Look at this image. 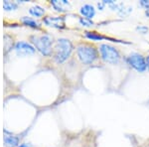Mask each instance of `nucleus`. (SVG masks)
<instances>
[{
  "instance_id": "18",
  "label": "nucleus",
  "mask_w": 149,
  "mask_h": 147,
  "mask_svg": "<svg viewBox=\"0 0 149 147\" xmlns=\"http://www.w3.org/2000/svg\"><path fill=\"white\" fill-rule=\"evenodd\" d=\"M104 6H105V5L102 3V2H100V3H97V7H98V9H100V10H103Z\"/></svg>"
},
{
  "instance_id": "11",
  "label": "nucleus",
  "mask_w": 149,
  "mask_h": 147,
  "mask_svg": "<svg viewBox=\"0 0 149 147\" xmlns=\"http://www.w3.org/2000/svg\"><path fill=\"white\" fill-rule=\"evenodd\" d=\"M21 21L25 24V25L29 26L31 28H34V29H40L41 25L40 23H38L37 21L34 20L33 18H30V17H27V16H24V17L21 18Z\"/></svg>"
},
{
  "instance_id": "3",
  "label": "nucleus",
  "mask_w": 149,
  "mask_h": 147,
  "mask_svg": "<svg viewBox=\"0 0 149 147\" xmlns=\"http://www.w3.org/2000/svg\"><path fill=\"white\" fill-rule=\"evenodd\" d=\"M77 54L80 61L86 65L93 64L98 58L97 50L91 45H80L77 49Z\"/></svg>"
},
{
  "instance_id": "19",
  "label": "nucleus",
  "mask_w": 149,
  "mask_h": 147,
  "mask_svg": "<svg viewBox=\"0 0 149 147\" xmlns=\"http://www.w3.org/2000/svg\"><path fill=\"white\" fill-rule=\"evenodd\" d=\"M18 147H31V146L28 145V144H26V143H22V144H20Z\"/></svg>"
},
{
  "instance_id": "4",
  "label": "nucleus",
  "mask_w": 149,
  "mask_h": 147,
  "mask_svg": "<svg viewBox=\"0 0 149 147\" xmlns=\"http://www.w3.org/2000/svg\"><path fill=\"white\" fill-rule=\"evenodd\" d=\"M100 52L102 59L104 62L111 65H116L119 63L120 54L113 46H110L109 44H102L100 46Z\"/></svg>"
},
{
  "instance_id": "9",
  "label": "nucleus",
  "mask_w": 149,
  "mask_h": 147,
  "mask_svg": "<svg viewBox=\"0 0 149 147\" xmlns=\"http://www.w3.org/2000/svg\"><path fill=\"white\" fill-rule=\"evenodd\" d=\"M80 13L85 18H88V19H91V20H92L95 15V8L92 5V4H85V5H83L81 7Z\"/></svg>"
},
{
  "instance_id": "12",
  "label": "nucleus",
  "mask_w": 149,
  "mask_h": 147,
  "mask_svg": "<svg viewBox=\"0 0 149 147\" xmlns=\"http://www.w3.org/2000/svg\"><path fill=\"white\" fill-rule=\"evenodd\" d=\"M29 13L32 16H34V17H42L45 14V9L41 6L36 5V6L31 7V8L29 9Z\"/></svg>"
},
{
  "instance_id": "6",
  "label": "nucleus",
  "mask_w": 149,
  "mask_h": 147,
  "mask_svg": "<svg viewBox=\"0 0 149 147\" xmlns=\"http://www.w3.org/2000/svg\"><path fill=\"white\" fill-rule=\"evenodd\" d=\"M14 50H15L16 54L21 57L30 56V55L35 54L36 52L34 46H32L27 42H23V41L16 43L15 46H14Z\"/></svg>"
},
{
  "instance_id": "14",
  "label": "nucleus",
  "mask_w": 149,
  "mask_h": 147,
  "mask_svg": "<svg viewBox=\"0 0 149 147\" xmlns=\"http://www.w3.org/2000/svg\"><path fill=\"white\" fill-rule=\"evenodd\" d=\"M18 7V3L17 2H11L9 0H5L3 2V8L5 9L6 11H11V10H16Z\"/></svg>"
},
{
  "instance_id": "1",
  "label": "nucleus",
  "mask_w": 149,
  "mask_h": 147,
  "mask_svg": "<svg viewBox=\"0 0 149 147\" xmlns=\"http://www.w3.org/2000/svg\"><path fill=\"white\" fill-rule=\"evenodd\" d=\"M73 44L71 41L65 38H60L57 40L56 47H55V55L54 59L58 64H62L71 56L73 52Z\"/></svg>"
},
{
  "instance_id": "13",
  "label": "nucleus",
  "mask_w": 149,
  "mask_h": 147,
  "mask_svg": "<svg viewBox=\"0 0 149 147\" xmlns=\"http://www.w3.org/2000/svg\"><path fill=\"white\" fill-rule=\"evenodd\" d=\"M86 37L92 41H102L105 39L104 36L98 34L97 32H86Z\"/></svg>"
},
{
  "instance_id": "21",
  "label": "nucleus",
  "mask_w": 149,
  "mask_h": 147,
  "mask_svg": "<svg viewBox=\"0 0 149 147\" xmlns=\"http://www.w3.org/2000/svg\"><path fill=\"white\" fill-rule=\"evenodd\" d=\"M145 14H146V16H148V17H149V9L145 11Z\"/></svg>"
},
{
  "instance_id": "10",
  "label": "nucleus",
  "mask_w": 149,
  "mask_h": 147,
  "mask_svg": "<svg viewBox=\"0 0 149 147\" xmlns=\"http://www.w3.org/2000/svg\"><path fill=\"white\" fill-rule=\"evenodd\" d=\"M5 135H4V144L7 147H18L19 144V138L11 134H8V132L5 130Z\"/></svg>"
},
{
  "instance_id": "17",
  "label": "nucleus",
  "mask_w": 149,
  "mask_h": 147,
  "mask_svg": "<svg viewBox=\"0 0 149 147\" xmlns=\"http://www.w3.org/2000/svg\"><path fill=\"white\" fill-rule=\"evenodd\" d=\"M139 4H140L141 7L145 8L146 10H148L149 9V0H141V1L139 2Z\"/></svg>"
},
{
  "instance_id": "8",
  "label": "nucleus",
  "mask_w": 149,
  "mask_h": 147,
  "mask_svg": "<svg viewBox=\"0 0 149 147\" xmlns=\"http://www.w3.org/2000/svg\"><path fill=\"white\" fill-rule=\"evenodd\" d=\"M51 5L58 12H66L71 7V4L68 0H52Z\"/></svg>"
},
{
  "instance_id": "2",
  "label": "nucleus",
  "mask_w": 149,
  "mask_h": 147,
  "mask_svg": "<svg viewBox=\"0 0 149 147\" xmlns=\"http://www.w3.org/2000/svg\"><path fill=\"white\" fill-rule=\"evenodd\" d=\"M32 44L35 49H37L44 56H49L52 52L53 36L50 34H43L41 36H32L31 37Z\"/></svg>"
},
{
  "instance_id": "7",
  "label": "nucleus",
  "mask_w": 149,
  "mask_h": 147,
  "mask_svg": "<svg viewBox=\"0 0 149 147\" xmlns=\"http://www.w3.org/2000/svg\"><path fill=\"white\" fill-rule=\"evenodd\" d=\"M44 23L49 27L57 28V29H63L65 28V18L64 17H45Z\"/></svg>"
},
{
  "instance_id": "20",
  "label": "nucleus",
  "mask_w": 149,
  "mask_h": 147,
  "mask_svg": "<svg viewBox=\"0 0 149 147\" xmlns=\"http://www.w3.org/2000/svg\"><path fill=\"white\" fill-rule=\"evenodd\" d=\"M146 65H147V69L149 70V56H147V58H146Z\"/></svg>"
},
{
  "instance_id": "5",
  "label": "nucleus",
  "mask_w": 149,
  "mask_h": 147,
  "mask_svg": "<svg viewBox=\"0 0 149 147\" xmlns=\"http://www.w3.org/2000/svg\"><path fill=\"white\" fill-rule=\"evenodd\" d=\"M127 62L134 70H136L139 73H143L145 70L147 69V65H146V59L142 55L138 54V53H132L127 57Z\"/></svg>"
},
{
  "instance_id": "16",
  "label": "nucleus",
  "mask_w": 149,
  "mask_h": 147,
  "mask_svg": "<svg viewBox=\"0 0 149 147\" xmlns=\"http://www.w3.org/2000/svg\"><path fill=\"white\" fill-rule=\"evenodd\" d=\"M148 27H146V26H137L136 27V31L137 32H139V33H141V34H145V33H147L148 32Z\"/></svg>"
},
{
  "instance_id": "15",
  "label": "nucleus",
  "mask_w": 149,
  "mask_h": 147,
  "mask_svg": "<svg viewBox=\"0 0 149 147\" xmlns=\"http://www.w3.org/2000/svg\"><path fill=\"white\" fill-rule=\"evenodd\" d=\"M79 22L81 26H84V27H92L93 25V22L91 19H88V18H85V17H81L80 20H79Z\"/></svg>"
}]
</instances>
